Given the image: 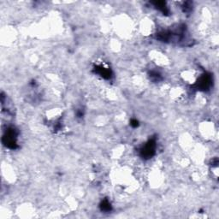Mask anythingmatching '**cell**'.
I'll return each instance as SVG.
<instances>
[{
	"label": "cell",
	"instance_id": "1",
	"mask_svg": "<svg viewBox=\"0 0 219 219\" xmlns=\"http://www.w3.org/2000/svg\"><path fill=\"white\" fill-rule=\"evenodd\" d=\"M154 151H155V143L153 141H149L142 149L143 156L146 158H150L153 155Z\"/></svg>",
	"mask_w": 219,
	"mask_h": 219
},
{
	"label": "cell",
	"instance_id": "2",
	"mask_svg": "<svg viewBox=\"0 0 219 219\" xmlns=\"http://www.w3.org/2000/svg\"><path fill=\"white\" fill-rule=\"evenodd\" d=\"M102 210H111V205L108 201H104L102 204Z\"/></svg>",
	"mask_w": 219,
	"mask_h": 219
}]
</instances>
